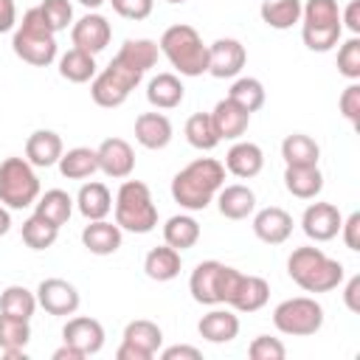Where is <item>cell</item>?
I'll list each match as a JSON object with an SVG mask.
<instances>
[{
  "mask_svg": "<svg viewBox=\"0 0 360 360\" xmlns=\"http://www.w3.org/2000/svg\"><path fill=\"white\" fill-rule=\"evenodd\" d=\"M79 290L65 278H42L37 287V304L48 315H73L79 309Z\"/></svg>",
  "mask_w": 360,
  "mask_h": 360,
  "instance_id": "obj_14",
  "label": "cell"
},
{
  "mask_svg": "<svg viewBox=\"0 0 360 360\" xmlns=\"http://www.w3.org/2000/svg\"><path fill=\"white\" fill-rule=\"evenodd\" d=\"M59 76L73 82V84H84L96 76V56L82 51V48H70L68 53H62L59 59Z\"/></svg>",
  "mask_w": 360,
  "mask_h": 360,
  "instance_id": "obj_36",
  "label": "cell"
},
{
  "mask_svg": "<svg viewBox=\"0 0 360 360\" xmlns=\"http://www.w3.org/2000/svg\"><path fill=\"white\" fill-rule=\"evenodd\" d=\"M158 53H160V48H158V42H152V39H127L124 45H121V51H118V56H124L129 65H135L138 70H149V68H155V62H158Z\"/></svg>",
  "mask_w": 360,
  "mask_h": 360,
  "instance_id": "obj_41",
  "label": "cell"
},
{
  "mask_svg": "<svg viewBox=\"0 0 360 360\" xmlns=\"http://www.w3.org/2000/svg\"><path fill=\"white\" fill-rule=\"evenodd\" d=\"M211 124H214L219 141H239V138L248 132L250 112L242 110L236 101L222 98V101H217V107L211 110Z\"/></svg>",
  "mask_w": 360,
  "mask_h": 360,
  "instance_id": "obj_19",
  "label": "cell"
},
{
  "mask_svg": "<svg viewBox=\"0 0 360 360\" xmlns=\"http://www.w3.org/2000/svg\"><path fill=\"white\" fill-rule=\"evenodd\" d=\"M163 343V332L155 321L138 318L124 326V340L115 352L118 360H152Z\"/></svg>",
  "mask_w": 360,
  "mask_h": 360,
  "instance_id": "obj_11",
  "label": "cell"
},
{
  "mask_svg": "<svg viewBox=\"0 0 360 360\" xmlns=\"http://www.w3.org/2000/svg\"><path fill=\"white\" fill-rule=\"evenodd\" d=\"M248 354H250V360H284L287 349H284V343H281L278 338L259 335V338H253V340H250Z\"/></svg>",
  "mask_w": 360,
  "mask_h": 360,
  "instance_id": "obj_45",
  "label": "cell"
},
{
  "mask_svg": "<svg viewBox=\"0 0 360 360\" xmlns=\"http://www.w3.org/2000/svg\"><path fill=\"white\" fill-rule=\"evenodd\" d=\"M228 98L236 101L242 110L256 112V110L264 107V98H267V96H264V84H262L259 79H253V76H242V79H236V82L231 84Z\"/></svg>",
  "mask_w": 360,
  "mask_h": 360,
  "instance_id": "obj_39",
  "label": "cell"
},
{
  "mask_svg": "<svg viewBox=\"0 0 360 360\" xmlns=\"http://www.w3.org/2000/svg\"><path fill=\"white\" fill-rule=\"evenodd\" d=\"M301 0H264L259 14L264 20V25L276 28V31H287L295 22H301Z\"/></svg>",
  "mask_w": 360,
  "mask_h": 360,
  "instance_id": "obj_35",
  "label": "cell"
},
{
  "mask_svg": "<svg viewBox=\"0 0 360 360\" xmlns=\"http://www.w3.org/2000/svg\"><path fill=\"white\" fill-rule=\"evenodd\" d=\"M59 236V228L51 225L48 219H42L39 214H31L25 222H22V242L31 248V250H45L56 242Z\"/></svg>",
  "mask_w": 360,
  "mask_h": 360,
  "instance_id": "obj_40",
  "label": "cell"
},
{
  "mask_svg": "<svg viewBox=\"0 0 360 360\" xmlns=\"http://www.w3.org/2000/svg\"><path fill=\"white\" fill-rule=\"evenodd\" d=\"M76 208H79V214L90 222V219H104L110 211H112V194H110V188L104 186V183H98V180H90V183H84L82 188H79V194H76Z\"/></svg>",
  "mask_w": 360,
  "mask_h": 360,
  "instance_id": "obj_28",
  "label": "cell"
},
{
  "mask_svg": "<svg viewBox=\"0 0 360 360\" xmlns=\"http://www.w3.org/2000/svg\"><path fill=\"white\" fill-rule=\"evenodd\" d=\"M8 228H11V214H8V208L0 202V236H6Z\"/></svg>",
  "mask_w": 360,
  "mask_h": 360,
  "instance_id": "obj_54",
  "label": "cell"
},
{
  "mask_svg": "<svg viewBox=\"0 0 360 360\" xmlns=\"http://www.w3.org/2000/svg\"><path fill=\"white\" fill-rule=\"evenodd\" d=\"M340 222H343V217H340L338 205H332V202H312V205H307V211L301 217V228L312 242L335 239L340 233Z\"/></svg>",
  "mask_w": 360,
  "mask_h": 360,
  "instance_id": "obj_17",
  "label": "cell"
},
{
  "mask_svg": "<svg viewBox=\"0 0 360 360\" xmlns=\"http://www.w3.org/2000/svg\"><path fill=\"white\" fill-rule=\"evenodd\" d=\"M115 225L129 233H149L158 225V205L152 202L149 186L141 180H124L115 194Z\"/></svg>",
  "mask_w": 360,
  "mask_h": 360,
  "instance_id": "obj_4",
  "label": "cell"
},
{
  "mask_svg": "<svg viewBox=\"0 0 360 360\" xmlns=\"http://www.w3.org/2000/svg\"><path fill=\"white\" fill-rule=\"evenodd\" d=\"M197 332L208 343H231L239 335V318L231 309H211L200 318Z\"/></svg>",
  "mask_w": 360,
  "mask_h": 360,
  "instance_id": "obj_26",
  "label": "cell"
},
{
  "mask_svg": "<svg viewBox=\"0 0 360 360\" xmlns=\"http://www.w3.org/2000/svg\"><path fill=\"white\" fill-rule=\"evenodd\" d=\"M158 48L180 76L208 73V45L202 42V37L197 34L194 25H186V22L169 25L163 31Z\"/></svg>",
  "mask_w": 360,
  "mask_h": 360,
  "instance_id": "obj_3",
  "label": "cell"
},
{
  "mask_svg": "<svg viewBox=\"0 0 360 360\" xmlns=\"http://www.w3.org/2000/svg\"><path fill=\"white\" fill-rule=\"evenodd\" d=\"M273 326L281 335H292V338L315 335L323 326V307L309 295L287 298L273 309Z\"/></svg>",
  "mask_w": 360,
  "mask_h": 360,
  "instance_id": "obj_9",
  "label": "cell"
},
{
  "mask_svg": "<svg viewBox=\"0 0 360 360\" xmlns=\"http://www.w3.org/2000/svg\"><path fill=\"white\" fill-rule=\"evenodd\" d=\"M340 22H346V28L352 31V37L360 34V0H352L346 6V11L340 14Z\"/></svg>",
  "mask_w": 360,
  "mask_h": 360,
  "instance_id": "obj_50",
  "label": "cell"
},
{
  "mask_svg": "<svg viewBox=\"0 0 360 360\" xmlns=\"http://www.w3.org/2000/svg\"><path fill=\"white\" fill-rule=\"evenodd\" d=\"M343 301L352 312H360V276H352L346 281V290H343Z\"/></svg>",
  "mask_w": 360,
  "mask_h": 360,
  "instance_id": "obj_51",
  "label": "cell"
},
{
  "mask_svg": "<svg viewBox=\"0 0 360 360\" xmlns=\"http://www.w3.org/2000/svg\"><path fill=\"white\" fill-rule=\"evenodd\" d=\"M340 233H343V242H346V248L349 250H360V214L354 211V214H349V219H343L340 222Z\"/></svg>",
  "mask_w": 360,
  "mask_h": 360,
  "instance_id": "obj_48",
  "label": "cell"
},
{
  "mask_svg": "<svg viewBox=\"0 0 360 360\" xmlns=\"http://www.w3.org/2000/svg\"><path fill=\"white\" fill-rule=\"evenodd\" d=\"M62 152H65L62 149V138L53 129H37L25 141V160L31 166H39V169H48V166L59 163Z\"/></svg>",
  "mask_w": 360,
  "mask_h": 360,
  "instance_id": "obj_22",
  "label": "cell"
},
{
  "mask_svg": "<svg viewBox=\"0 0 360 360\" xmlns=\"http://www.w3.org/2000/svg\"><path fill=\"white\" fill-rule=\"evenodd\" d=\"M17 25V6L14 0H0V34L11 31Z\"/></svg>",
  "mask_w": 360,
  "mask_h": 360,
  "instance_id": "obj_52",
  "label": "cell"
},
{
  "mask_svg": "<svg viewBox=\"0 0 360 360\" xmlns=\"http://www.w3.org/2000/svg\"><path fill=\"white\" fill-rule=\"evenodd\" d=\"M31 340V326L25 318H11L0 312V352L3 349H25Z\"/></svg>",
  "mask_w": 360,
  "mask_h": 360,
  "instance_id": "obj_42",
  "label": "cell"
},
{
  "mask_svg": "<svg viewBox=\"0 0 360 360\" xmlns=\"http://www.w3.org/2000/svg\"><path fill=\"white\" fill-rule=\"evenodd\" d=\"M3 354L8 360H25V349H3Z\"/></svg>",
  "mask_w": 360,
  "mask_h": 360,
  "instance_id": "obj_55",
  "label": "cell"
},
{
  "mask_svg": "<svg viewBox=\"0 0 360 360\" xmlns=\"http://www.w3.org/2000/svg\"><path fill=\"white\" fill-rule=\"evenodd\" d=\"M166 3H174L177 6V3H186V0H166Z\"/></svg>",
  "mask_w": 360,
  "mask_h": 360,
  "instance_id": "obj_57",
  "label": "cell"
},
{
  "mask_svg": "<svg viewBox=\"0 0 360 360\" xmlns=\"http://www.w3.org/2000/svg\"><path fill=\"white\" fill-rule=\"evenodd\" d=\"M163 239L174 250H188L200 239V222L194 217H188V214H174L163 225Z\"/></svg>",
  "mask_w": 360,
  "mask_h": 360,
  "instance_id": "obj_34",
  "label": "cell"
},
{
  "mask_svg": "<svg viewBox=\"0 0 360 360\" xmlns=\"http://www.w3.org/2000/svg\"><path fill=\"white\" fill-rule=\"evenodd\" d=\"M217 208L225 219H248L256 211V194L242 183L222 186L217 191Z\"/></svg>",
  "mask_w": 360,
  "mask_h": 360,
  "instance_id": "obj_23",
  "label": "cell"
},
{
  "mask_svg": "<svg viewBox=\"0 0 360 360\" xmlns=\"http://www.w3.org/2000/svg\"><path fill=\"white\" fill-rule=\"evenodd\" d=\"M284 188L298 200H315L323 188V174L318 166H287Z\"/></svg>",
  "mask_w": 360,
  "mask_h": 360,
  "instance_id": "obj_29",
  "label": "cell"
},
{
  "mask_svg": "<svg viewBox=\"0 0 360 360\" xmlns=\"http://www.w3.org/2000/svg\"><path fill=\"white\" fill-rule=\"evenodd\" d=\"M135 141L143 149H163L172 141V121L163 112H141L135 118Z\"/></svg>",
  "mask_w": 360,
  "mask_h": 360,
  "instance_id": "obj_24",
  "label": "cell"
},
{
  "mask_svg": "<svg viewBox=\"0 0 360 360\" xmlns=\"http://www.w3.org/2000/svg\"><path fill=\"white\" fill-rule=\"evenodd\" d=\"M287 273L307 292H329V290L340 287L343 276H346V270H343V264L338 259L326 256L321 248H312V245L295 248L290 253Z\"/></svg>",
  "mask_w": 360,
  "mask_h": 360,
  "instance_id": "obj_2",
  "label": "cell"
},
{
  "mask_svg": "<svg viewBox=\"0 0 360 360\" xmlns=\"http://www.w3.org/2000/svg\"><path fill=\"white\" fill-rule=\"evenodd\" d=\"M338 107H340L343 118L357 129V127H360V84H357V82H352V84L340 93Z\"/></svg>",
  "mask_w": 360,
  "mask_h": 360,
  "instance_id": "obj_46",
  "label": "cell"
},
{
  "mask_svg": "<svg viewBox=\"0 0 360 360\" xmlns=\"http://www.w3.org/2000/svg\"><path fill=\"white\" fill-rule=\"evenodd\" d=\"M225 186V166L214 158H197L172 177V197L186 211H202Z\"/></svg>",
  "mask_w": 360,
  "mask_h": 360,
  "instance_id": "obj_1",
  "label": "cell"
},
{
  "mask_svg": "<svg viewBox=\"0 0 360 360\" xmlns=\"http://www.w3.org/2000/svg\"><path fill=\"white\" fill-rule=\"evenodd\" d=\"M270 298V284L262 276H245L236 267L225 264L222 276V304L239 312H256L267 304Z\"/></svg>",
  "mask_w": 360,
  "mask_h": 360,
  "instance_id": "obj_10",
  "label": "cell"
},
{
  "mask_svg": "<svg viewBox=\"0 0 360 360\" xmlns=\"http://www.w3.org/2000/svg\"><path fill=\"white\" fill-rule=\"evenodd\" d=\"M59 172H62V177H68V180H84V177L96 174V172H98L96 149H90V146H76V149L62 152V158H59Z\"/></svg>",
  "mask_w": 360,
  "mask_h": 360,
  "instance_id": "obj_33",
  "label": "cell"
},
{
  "mask_svg": "<svg viewBox=\"0 0 360 360\" xmlns=\"http://www.w3.org/2000/svg\"><path fill=\"white\" fill-rule=\"evenodd\" d=\"M186 141L200 149V152H211L217 143H219V135L211 124V112H194L188 121H186Z\"/></svg>",
  "mask_w": 360,
  "mask_h": 360,
  "instance_id": "obj_38",
  "label": "cell"
},
{
  "mask_svg": "<svg viewBox=\"0 0 360 360\" xmlns=\"http://www.w3.org/2000/svg\"><path fill=\"white\" fill-rule=\"evenodd\" d=\"M338 70H340V76H346L352 82L360 79V39L357 37H349L340 45V51H338Z\"/></svg>",
  "mask_w": 360,
  "mask_h": 360,
  "instance_id": "obj_44",
  "label": "cell"
},
{
  "mask_svg": "<svg viewBox=\"0 0 360 360\" xmlns=\"http://www.w3.org/2000/svg\"><path fill=\"white\" fill-rule=\"evenodd\" d=\"M37 8H39V14H42L45 25H48L53 34L68 31V25L73 22V6H70V0H42Z\"/></svg>",
  "mask_w": 360,
  "mask_h": 360,
  "instance_id": "obj_43",
  "label": "cell"
},
{
  "mask_svg": "<svg viewBox=\"0 0 360 360\" xmlns=\"http://www.w3.org/2000/svg\"><path fill=\"white\" fill-rule=\"evenodd\" d=\"M82 245L96 256H110L121 248V228L107 219H90L82 231Z\"/></svg>",
  "mask_w": 360,
  "mask_h": 360,
  "instance_id": "obj_25",
  "label": "cell"
},
{
  "mask_svg": "<svg viewBox=\"0 0 360 360\" xmlns=\"http://www.w3.org/2000/svg\"><path fill=\"white\" fill-rule=\"evenodd\" d=\"M281 158L287 166H318L321 146L304 132H292L281 141Z\"/></svg>",
  "mask_w": 360,
  "mask_h": 360,
  "instance_id": "obj_31",
  "label": "cell"
},
{
  "mask_svg": "<svg viewBox=\"0 0 360 360\" xmlns=\"http://www.w3.org/2000/svg\"><path fill=\"white\" fill-rule=\"evenodd\" d=\"M141 79H143V70H138L135 65H129L124 56L115 53V59L98 76H93L90 96L98 107L112 110V107H121L129 98V93L141 84Z\"/></svg>",
  "mask_w": 360,
  "mask_h": 360,
  "instance_id": "obj_7",
  "label": "cell"
},
{
  "mask_svg": "<svg viewBox=\"0 0 360 360\" xmlns=\"http://www.w3.org/2000/svg\"><path fill=\"white\" fill-rule=\"evenodd\" d=\"M70 39H73V48H82V51H87V53L96 56V53H101L110 45L112 28H110V22H107L104 14L90 11V14H84V17H79L73 22Z\"/></svg>",
  "mask_w": 360,
  "mask_h": 360,
  "instance_id": "obj_15",
  "label": "cell"
},
{
  "mask_svg": "<svg viewBox=\"0 0 360 360\" xmlns=\"http://www.w3.org/2000/svg\"><path fill=\"white\" fill-rule=\"evenodd\" d=\"M11 48L22 62L34 68H48L56 59V34L45 25L39 8H28L22 14V22L14 28Z\"/></svg>",
  "mask_w": 360,
  "mask_h": 360,
  "instance_id": "obj_5",
  "label": "cell"
},
{
  "mask_svg": "<svg viewBox=\"0 0 360 360\" xmlns=\"http://www.w3.org/2000/svg\"><path fill=\"white\" fill-rule=\"evenodd\" d=\"M222 276H225V264L222 262H217V259L200 262L191 270V278H188L191 298L197 304H205V307L222 304Z\"/></svg>",
  "mask_w": 360,
  "mask_h": 360,
  "instance_id": "obj_12",
  "label": "cell"
},
{
  "mask_svg": "<svg viewBox=\"0 0 360 360\" xmlns=\"http://www.w3.org/2000/svg\"><path fill=\"white\" fill-rule=\"evenodd\" d=\"M96 158H98V172L115 180L129 177L135 169V152L124 138H104L96 149Z\"/></svg>",
  "mask_w": 360,
  "mask_h": 360,
  "instance_id": "obj_16",
  "label": "cell"
},
{
  "mask_svg": "<svg viewBox=\"0 0 360 360\" xmlns=\"http://www.w3.org/2000/svg\"><path fill=\"white\" fill-rule=\"evenodd\" d=\"M248 62V51L239 39L222 37L208 45V73L214 79H233Z\"/></svg>",
  "mask_w": 360,
  "mask_h": 360,
  "instance_id": "obj_13",
  "label": "cell"
},
{
  "mask_svg": "<svg viewBox=\"0 0 360 360\" xmlns=\"http://www.w3.org/2000/svg\"><path fill=\"white\" fill-rule=\"evenodd\" d=\"M37 307H39V304H37V292L25 290L22 284H11V287H6L3 295H0V312H3V315H11V318H25V321H31V315H34Z\"/></svg>",
  "mask_w": 360,
  "mask_h": 360,
  "instance_id": "obj_37",
  "label": "cell"
},
{
  "mask_svg": "<svg viewBox=\"0 0 360 360\" xmlns=\"http://www.w3.org/2000/svg\"><path fill=\"white\" fill-rule=\"evenodd\" d=\"M253 233H256L262 242H267V245H281V242H287L290 233H292V217H290L284 208H278V205L262 208V211H256V217H253Z\"/></svg>",
  "mask_w": 360,
  "mask_h": 360,
  "instance_id": "obj_20",
  "label": "cell"
},
{
  "mask_svg": "<svg viewBox=\"0 0 360 360\" xmlns=\"http://www.w3.org/2000/svg\"><path fill=\"white\" fill-rule=\"evenodd\" d=\"M183 96H186V87H183V82L174 73H158L146 84V101L152 107H158V110H174V107H180Z\"/></svg>",
  "mask_w": 360,
  "mask_h": 360,
  "instance_id": "obj_27",
  "label": "cell"
},
{
  "mask_svg": "<svg viewBox=\"0 0 360 360\" xmlns=\"http://www.w3.org/2000/svg\"><path fill=\"white\" fill-rule=\"evenodd\" d=\"M39 197V177L25 158H6L0 163V202L6 208H28Z\"/></svg>",
  "mask_w": 360,
  "mask_h": 360,
  "instance_id": "obj_8",
  "label": "cell"
},
{
  "mask_svg": "<svg viewBox=\"0 0 360 360\" xmlns=\"http://www.w3.org/2000/svg\"><path fill=\"white\" fill-rule=\"evenodd\" d=\"M76 3H82L84 8H98L101 3H107V0H76Z\"/></svg>",
  "mask_w": 360,
  "mask_h": 360,
  "instance_id": "obj_56",
  "label": "cell"
},
{
  "mask_svg": "<svg viewBox=\"0 0 360 360\" xmlns=\"http://www.w3.org/2000/svg\"><path fill=\"white\" fill-rule=\"evenodd\" d=\"M34 205H37L34 214H39L42 219H48L56 228H62L73 214V197L68 191H62V188H48L45 194L37 197Z\"/></svg>",
  "mask_w": 360,
  "mask_h": 360,
  "instance_id": "obj_32",
  "label": "cell"
},
{
  "mask_svg": "<svg viewBox=\"0 0 360 360\" xmlns=\"http://www.w3.org/2000/svg\"><path fill=\"white\" fill-rule=\"evenodd\" d=\"M163 360H202V352L194 346H169L160 352Z\"/></svg>",
  "mask_w": 360,
  "mask_h": 360,
  "instance_id": "obj_49",
  "label": "cell"
},
{
  "mask_svg": "<svg viewBox=\"0 0 360 360\" xmlns=\"http://www.w3.org/2000/svg\"><path fill=\"white\" fill-rule=\"evenodd\" d=\"M62 340L70 343L73 349H79L84 357H87V354H98L101 346H104V326H101L96 318L79 315V318H70V321L65 323Z\"/></svg>",
  "mask_w": 360,
  "mask_h": 360,
  "instance_id": "obj_18",
  "label": "cell"
},
{
  "mask_svg": "<svg viewBox=\"0 0 360 360\" xmlns=\"http://www.w3.org/2000/svg\"><path fill=\"white\" fill-rule=\"evenodd\" d=\"M84 354L79 352V349H73L70 343H62L56 352H53V360H82Z\"/></svg>",
  "mask_w": 360,
  "mask_h": 360,
  "instance_id": "obj_53",
  "label": "cell"
},
{
  "mask_svg": "<svg viewBox=\"0 0 360 360\" xmlns=\"http://www.w3.org/2000/svg\"><path fill=\"white\" fill-rule=\"evenodd\" d=\"M180 267H183V259H180V250H174L172 245H160V248H152L143 259V273L152 278V281H172L180 276Z\"/></svg>",
  "mask_w": 360,
  "mask_h": 360,
  "instance_id": "obj_30",
  "label": "cell"
},
{
  "mask_svg": "<svg viewBox=\"0 0 360 360\" xmlns=\"http://www.w3.org/2000/svg\"><path fill=\"white\" fill-rule=\"evenodd\" d=\"M343 22L338 0H307L301 6V39L309 51H332L340 39Z\"/></svg>",
  "mask_w": 360,
  "mask_h": 360,
  "instance_id": "obj_6",
  "label": "cell"
},
{
  "mask_svg": "<svg viewBox=\"0 0 360 360\" xmlns=\"http://www.w3.org/2000/svg\"><path fill=\"white\" fill-rule=\"evenodd\" d=\"M110 3H112V11L124 20H146L155 6V0H110Z\"/></svg>",
  "mask_w": 360,
  "mask_h": 360,
  "instance_id": "obj_47",
  "label": "cell"
},
{
  "mask_svg": "<svg viewBox=\"0 0 360 360\" xmlns=\"http://www.w3.org/2000/svg\"><path fill=\"white\" fill-rule=\"evenodd\" d=\"M222 166H225L233 177L250 180V177H256V174L262 172V166H264V152H262V146L253 143V141H236V143L228 149Z\"/></svg>",
  "mask_w": 360,
  "mask_h": 360,
  "instance_id": "obj_21",
  "label": "cell"
}]
</instances>
